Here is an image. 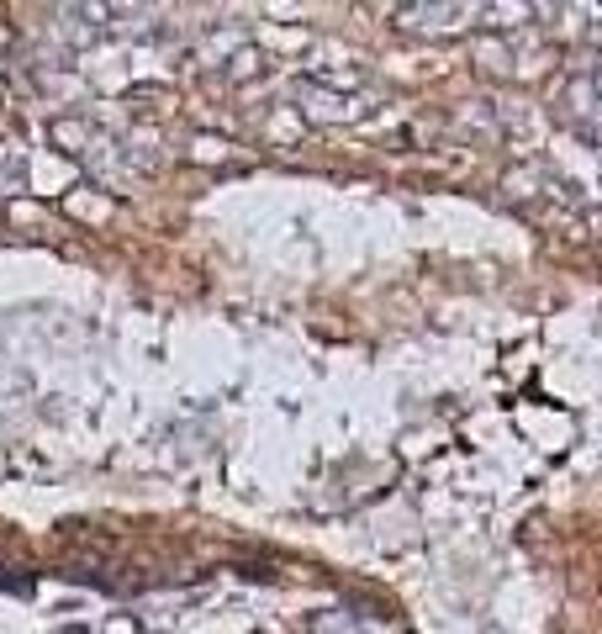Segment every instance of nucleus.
<instances>
[{"mask_svg": "<svg viewBox=\"0 0 602 634\" xmlns=\"http://www.w3.org/2000/svg\"><path fill=\"white\" fill-rule=\"evenodd\" d=\"M296 101H301V111H307V117H317V122H354V117L365 111V101H349V96L323 90V85H301Z\"/></svg>", "mask_w": 602, "mask_h": 634, "instance_id": "obj_1", "label": "nucleus"}, {"mask_svg": "<svg viewBox=\"0 0 602 634\" xmlns=\"http://www.w3.org/2000/svg\"><path fill=\"white\" fill-rule=\"evenodd\" d=\"M465 16H476V11L470 6H407L402 27H412V32H460Z\"/></svg>", "mask_w": 602, "mask_h": 634, "instance_id": "obj_2", "label": "nucleus"}, {"mask_svg": "<svg viewBox=\"0 0 602 634\" xmlns=\"http://www.w3.org/2000/svg\"><path fill=\"white\" fill-rule=\"evenodd\" d=\"M0 185H6V191H22V159H16L11 143H0Z\"/></svg>", "mask_w": 602, "mask_h": 634, "instance_id": "obj_3", "label": "nucleus"}, {"mask_svg": "<svg viewBox=\"0 0 602 634\" xmlns=\"http://www.w3.org/2000/svg\"><path fill=\"white\" fill-rule=\"evenodd\" d=\"M317 634H360V624L344 619V613H328V619H317Z\"/></svg>", "mask_w": 602, "mask_h": 634, "instance_id": "obj_4", "label": "nucleus"}, {"mask_svg": "<svg viewBox=\"0 0 602 634\" xmlns=\"http://www.w3.org/2000/svg\"><path fill=\"white\" fill-rule=\"evenodd\" d=\"M597 96H602V74H597Z\"/></svg>", "mask_w": 602, "mask_h": 634, "instance_id": "obj_5", "label": "nucleus"}]
</instances>
